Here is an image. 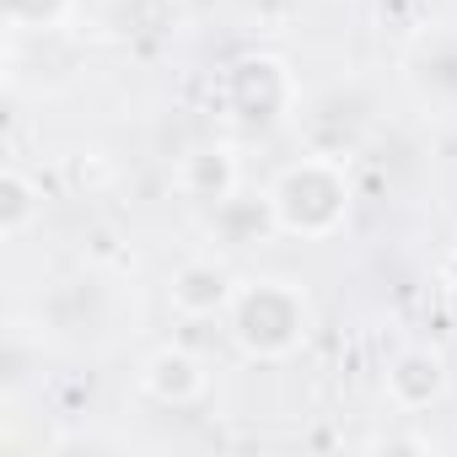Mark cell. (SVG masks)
Returning <instances> with one entry per match:
<instances>
[{
	"instance_id": "cell-3",
	"label": "cell",
	"mask_w": 457,
	"mask_h": 457,
	"mask_svg": "<svg viewBox=\"0 0 457 457\" xmlns=\"http://www.w3.org/2000/svg\"><path fill=\"white\" fill-rule=\"evenodd\" d=\"M220 108L243 129H275L302 108V81L286 54L275 49H248L226 65L220 76Z\"/></svg>"
},
{
	"instance_id": "cell-11",
	"label": "cell",
	"mask_w": 457,
	"mask_h": 457,
	"mask_svg": "<svg viewBox=\"0 0 457 457\" xmlns=\"http://www.w3.org/2000/svg\"><path fill=\"white\" fill-rule=\"evenodd\" d=\"M409 76H414V87H420L425 97L441 103V92H446L441 81L457 76V38H425L420 54H414V65H409Z\"/></svg>"
},
{
	"instance_id": "cell-7",
	"label": "cell",
	"mask_w": 457,
	"mask_h": 457,
	"mask_svg": "<svg viewBox=\"0 0 457 457\" xmlns=\"http://www.w3.org/2000/svg\"><path fill=\"white\" fill-rule=\"evenodd\" d=\"M172 188L194 204H220V199H232L243 188V162L237 151L226 145V140H204V145H188L178 162H172Z\"/></svg>"
},
{
	"instance_id": "cell-4",
	"label": "cell",
	"mask_w": 457,
	"mask_h": 457,
	"mask_svg": "<svg viewBox=\"0 0 457 457\" xmlns=\"http://www.w3.org/2000/svg\"><path fill=\"white\" fill-rule=\"evenodd\" d=\"M452 393V361L441 345H425V339H409L393 350V361L382 366V398L398 409V414H425L436 403H446Z\"/></svg>"
},
{
	"instance_id": "cell-13",
	"label": "cell",
	"mask_w": 457,
	"mask_h": 457,
	"mask_svg": "<svg viewBox=\"0 0 457 457\" xmlns=\"http://www.w3.org/2000/svg\"><path fill=\"white\" fill-rule=\"evenodd\" d=\"M377 446H409V452H430L425 436H393V441H377Z\"/></svg>"
},
{
	"instance_id": "cell-12",
	"label": "cell",
	"mask_w": 457,
	"mask_h": 457,
	"mask_svg": "<svg viewBox=\"0 0 457 457\" xmlns=\"http://www.w3.org/2000/svg\"><path fill=\"white\" fill-rule=\"evenodd\" d=\"M441 291L457 302V248H446V259H441Z\"/></svg>"
},
{
	"instance_id": "cell-5",
	"label": "cell",
	"mask_w": 457,
	"mask_h": 457,
	"mask_svg": "<svg viewBox=\"0 0 457 457\" xmlns=\"http://www.w3.org/2000/svg\"><path fill=\"white\" fill-rule=\"evenodd\" d=\"M237 280L232 264L215 259V253H194L172 270L167 280V307L183 318V323H210V318H226V307H232L237 296Z\"/></svg>"
},
{
	"instance_id": "cell-10",
	"label": "cell",
	"mask_w": 457,
	"mask_h": 457,
	"mask_svg": "<svg viewBox=\"0 0 457 457\" xmlns=\"http://www.w3.org/2000/svg\"><path fill=\"white\" fill-rule=\"evenodd\" d=\"M76 12H81V0H0V17H6V33H12V38L54 33V28H65Z\"/></svg>"
},
{
	"instance_id": "cell-1",
	"label": "cell",
	"mask_w": 457,
	"mask_h": 457,
	"mask_svg": "<svg viewBox=\"0 0 457 457\" xmlns=\"http://www.w3.org/2000/svg\"><path fill=\"white\" fill-rule=\"evenodd\" d=\"M220 323H226V339L248 361L280 366L307 350V339L318 328V307H312L307 286L291 275H243Z\"/></svg>"
},
{
	"instance_id": "cell-8",
	"label": "cell",
	"mask_w": 457,
	"mask_h": 457,
	"mask_svg": "<svg viewBox=\"0 0 457 457\" xmlns=\"http://www.w3.org/2000/svg\"><path fill=\"white\" fill-rule=\"evenodd\" d=\"M204 232L220 243V248H253L259 237L275 232V210H270V194L259 188H237L232 199H220L204 210Z\"/></svg>"
},
{
	"instance_id": "cell-9",
	"label": "cell",
	"mask_w": 457,
	"mask_h": 457,
	"mask_svg": "<svg viewBox=\"0 0 457 457\" xmlns=\"http://www.w3.org/2000/svg\"><path fill=\"white\" fill-rule=\"evenodd\" d=\"M38 220H44V183L17 162H6V172H0V243H22Z\"/></svg>"
},
{
	"instance_id": "cell-6",
	"label": "cell",
	"mask_w": 457,
	"mask_h": 457,
	"mask_svg": "<svg viewBox=\"0 0 457 457\" xmlns=\"http://www.w3.org/2000/svg\"><path fill=\"white\" fill-rule=\"evenodd\" d=\"M140 393L162 409H194L210 393V371L188 345H156L140 361Z\"/></svg>"
},
{
	"instance_id": "cell-2",
	"label": "cell",
	"mask_w": 457,
	"mask_h": 457,
	"mask_svg": "<svg viewBox=\"0 0 457 457\" xmlns=\"http://www.w3.org/2000/svg\"><path fill=\"white\" fill-rule=\"evenodd\" d=\"M264 194H270V210H275V237L328 243L350 226V210H355L350 156L312 145V151L291 156Z\"/></svg>"
}]
</instances>
